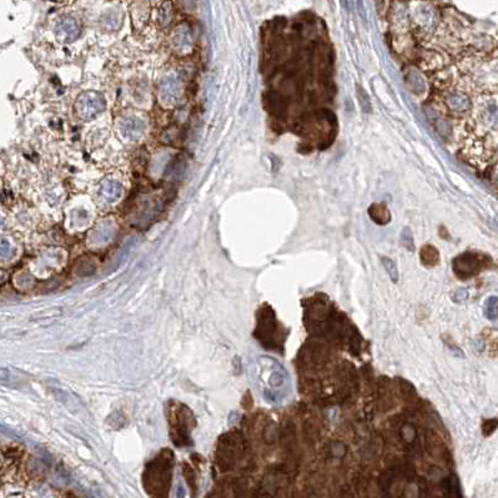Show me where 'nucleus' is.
I'll use <instances>...</instances> for the list:
<instances>
[{
    "instance_id": "9b49d317",
    "label": "nucleus",
    "mask_w": 498,
    "mask_h": 498,
    "mask_svg": "<svg viewBox=\"0 0 498 498\" xmlns=\"http://www.w3.org/2000/svg\"><path fill=\"white\" fill-rule=\"evenodd\" d=\"M444 488H446V497L447 498H462L461 488L458 483L457 477H448L444 482Z\"/></svg>"
},
{
    "instance_id": "2eb2a0df",
    "label": "nucleus",
    "mask_w": 498,
    "mask_h": 498,
    "mask_svg": "<svg viewBox=\"0 0 498 498\" xmlns=\"http://www.w3.org/2000/svg\"><path fill=\"white\" fill-rule=\"evenodd\" d=\"M357 97H358V103H360V106L362 108V110L366 112L371 111V103H369V95L365 92L362 86H357Z\"/></svg>"
},
{
    "instance_id": "a211bd4d",
    "label": "nucleus",
    "mask_w": 498,
    "mask_h": 498,
    "mask_svg": "<svg viewBox=\"0 0 498 498\" xmlns=\"http://www.w3.org/2000/svg\"><path fill=\"white\" fill-rule=\"evenodd\" d=\"M483 424H487V427L483 426V428H482L483 429L484 436H488V435H491V433H492L493 431L496 429V427H497V421H496V418H493V420H488V421H486Z\"/></svg>"
},
{
    "instance_id": "4468645a",
    "label": "nucleus",
    "mask_w": 498,
    "mask_h": 498,
    "mask_svg": "<svg viewBox=\"0 0 498 498\" xmlns=\"http://www.w3.org/2000/svg\"><path fill=\"white\" fill-rule=\"evenodd\" d=\"M381 260H382V263H384L385 269H386L387 274L389 275L391 280H392L393 282L396 284V282L398 281V270H397V266H396L395 261L391 260V258H382Z\"/></svg>"
},
{
    "instance_id": "6e6552de",
    "label": "nucleus",
    "mask_w": 498,
    "mask_h": 498,
    "mask_svg": "<svg viewBox=\"0 0 498 498\" xmlns=\"http://www.w3.org/2000/svg\"><path fill=\"white\" fill-rule=\"evenodd\" d=\"M369 218L378 225H386L391 221V212H389L388 207L382 203H372L369 207Z\"/></svg>"
},
{
    "instance_id": "ddd939ff",
    "label": "nucleus",
    "mask_w": 498,
    "mask_h": 498,
    "mask_svg": "<svg viewBox=\"0 0 498 498\" xmlns=\"http://www.w3.org/2000/svg\"><path fill=\"white\" fill-rule=\"evenodd\" d=\"M484 317L490 321H497V297L491 296L486 300V304L483 307Z\"/></svg>"
},
{
    "instance_id": "6ab92c4d",
    "label": "nucleus",
    "mask_w": 498,
    "mask_h": 498,
    "mask_svg": "<svg viewBox=\"0 0 498 498\" xmlns=\"http://www.w3.org/2000/svg\"><path fill=\"white\" fill-rule=\"evenodd\" d=\"M456 294H457V296H458V297L453 298V300H455L456 302H460V301L466 300V297H467V292L464 291V290H458V291L456 292Z\"/></svg>"
},
{
    "instance_id": "1a4fd4ad",
    "label": "nucleus",
    "mask_w": 498,
    "mask_h": 498,
    "mask_svg": "<svg viewBox=\"0 0 498 498\" xmlns=\"http://www.w3.org/2000/svg\"><path fill=\"white\" fill-rule=\"evenodd\" d=\"M420 256H421L422 263L427 267H433L440 262V254L432 245H424L421 249Z\"/></svg>"
},
{
    "instance_id": "aec40b11",
    "label": "nucleus",
    "mask_w": 498,
    "mask_h": 498,
    "mask_svg": "<svg viewBox=\"0 0 498 498\" xmlns=\"http://www.w3.org/2000/svg\"><path fill=\"white\" fill-rule=\"evenodd\" d=\"M185 497V490L181 484H178V488H176V498H184Z\"/></svg>"
},
{
    "instance_id": "f03ea898",
    "label": "nucleus",
    "mask_w": 498,
    "mask_h": 498,
    "mask_svg": "<svg viewBox=\"0 0 498 498\" xmlns=\"http://www.w3.org/2000/svg\"><path fill=\"white\" fill-rule=\"evenodd\" d=\"M172 453L164 450L145 468V487L156 498L167 497L171 478Z\"/></svg>"
},
{
    "instance_id": "9d476101",
    "label": "nucleus",
    "mask_w": 498,
    "mask_h": 498,
    "mask_svg": "<svg viewBox=\"0 0 498 498\" xmlns=\"http://www.w3.org/2000/svg\"><path fill=\"white\" fill-rule=\"evenodd\" d=\"M119 194H120V186L114 181H108L101 187V195H103L104 200L106 201L115 200L119 196Z\"/></svg>"
},
{
    "instance_id": "f3484780",
    "label": "nucleus",
    "mask_w": 498,
    "mask_h": 498,
    "mask_svg": "<svg viewBox=\"0 0 498 498\" xmlns=\"http://www.w3.org/2000/svg\"><path fill=\"white\" fill-rule=\"evenodd\" d=\"M13 255V247L8 240H0V258L5 260Z\"/></svg>"
},
{
    "instance_id": "7ed1b4c3",
    "label": "nucleus",
    "mask_w": 498,
    "mask_h": 498,
    "mask_svg": "<svg viewBox=\"0 0 498 498\" xmlns=\"http://www.w3.org/2000/svg\"><path fill=\"white\" fill-rule=\"evenodd\" d=\"M170 433L172 441L178 446H186L190 443V432L194 426V417L186 406L179 402H171L167 411Z\"/></svg>"
},
{
    "instance_id": "f8f14e48",
    "label": "nucleus",
    "mask_w": 498,
    "mask_h": 498,
    "mask_svg": "<svg viewBox=\"0 0 498 498\" xmlns=\"http://www.w3.org/2000/svg\"><path fill=\"white\" fill-rule=\"evenodd\" d=\"M124 130H125V134L128 136L132 139H136L141 132L144 131V123L139 120H128L125 123V126H124Z\"/></svg>"
},
{
    "instance_id": "39448f33",
    "label": "nucleus",
    "mask_w": 498,
    "mask_h": 498,
    "mask_svg": "<svg viewBox=\"0 0 498 498\" xmlns=\"http://www.w3.org/2000/svg\"><path fill=\"white\" fill-rule=\"evenodd\" d=\"M484 266V260L481 258L478 254L473 252H464L461 256L456 258L453 261V270L455 274L462 280L470 278L475 276L476 274L481 271L482 267Z\"/></svg>"
},
{
    "instance_id": "dca6fc26",
    "label": "nucleus",
    "mask_w": 498,
    "mask_h": 498,
    "mask_svg": "<svg viewBox=\"0 0 498 498\" xmlns=\"http://www.w3.org/2000/svg\"><path fill=\"white\" fill-rule=\"evenodd\" d=\"M401 242L407 250H411V251H413V250H415V243H413L412 234H411V231H409L408 229H405L404 231H402Z\"/></svg>"
},
{
    "instance_id": "0eeeda50",
    "label": "nucleus",
    "mask_w": 498,
    "mask_h": 498,
    "mask_svg": "<svg viewBox=\"0 0 498 498\" xmlns=\"http://www.w3.org/2000/svg\"><path fill=\"white\" fill-rule=\"evenodd\" d=\"M57 35L60 37V40H73L79 34V26H77L76 21L73 20V19H64L59 23L56 30Z\"/></svg>"
},
{
    "instance_id": "20e7f679",
    "label": "nucleus",
    "mask_w": 498,
    "mask_h": 498,
    "mask_svg": "<svg viewBox=\"0 0 498 498\" xmlns=\"http://www.w3.org/2000/svg\"><path fill=\"white\" fill-rule=\"evenodd\" d=\"M255 335L258 338V342L263 344V346H266L267 349L280 350L277 338H281V332H278V322L271 307L265 306V309L258 310Z\"/></svg>"
},
{
    "instance_id": "423d86ee",
    "label": "nucleus",
    "mask_w": 498,
    "mask_h": 498,
    "mask_svg": "<svg viewBox=\"0 0 498 498\" xmlns=\"http://www.w3.org/2000/svg\"><path fill=\"white\" fill-rule=\"evenodd\" d=\"M104 109L103 97L97 94H84L79 97L76 110L83 119H89Z\"/></svg>"
},
{
    "instance_id": "f257e3e1",
    "label": "nucleus",
    "mask_w": 498,
    "mask_h": 498,
    "mask_svg": "<svg viewBox=\"0 0 498 498\" xmlns=\"http://www.w3.org/2000/svg\"><path fill=\"white\" fill-rule=\"evenodd\" d=\"M258 375L263 387V397L269 402H280L287 395L290 389V377L286 369L271 357H260Z\"/></svg>"
}]
</instances>
